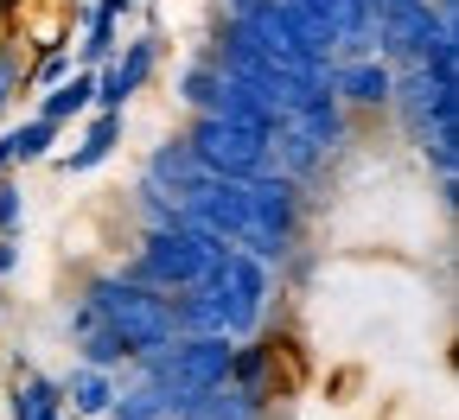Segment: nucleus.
<instances>
[{
  "mask_svg": "<svg viewBox=\"0 0 459 420\" xmlns=\"http://www.w3.org/2000/svg\"><path fill=\"white\" fill-rule=\"evenodd\" d=\"M160 32L147 26L141 39H128V45H115V57H108V64H96V108H115V115H122L141 90H147V77L160 71Z\"/></svg>",
  "mask_w": 459,
  "mask_h": 420,
  "instance_id": "nucleus-8",
  "label": "nucleus"
},
{
  "mask_svg": "<svg viewBox=\"0 0 459 420\" xmlns=\"http://www.w3.org/2000/svg\"><path fill=\"white\" fill-rule=\"evenodd\" d=\"M20 268V236H0V280H13Z\"/></svg>",
  "mask_w": 459,
  "mask_h": 420,
  "instance_id": "nucleus-27",
  "label": "nucleus"
},
{
  "mask_svg": "<svg viewBox=\"0 0 459 420\" xmlns=\"http://www.w3.org/2000/svg\"><path fill=\"white\" fill-rule=\"evenodd\" d=\"M26 90V64H20V51L7 45V32H0V115H7Z\"/></svg>",
  "mask_w": 459,
  "mask_h": 420,
  "instance_id": "nucleus-24",
  "label": "nucleus"
},
{
  "mask_svg": "<svg viewBox=\"0 0 459 420\" xmlns=\"http://www.w3.org/2000/svg\"><path fill=\"white\" fill-rule=\"evenodd\" d=\"M102 420H172V414H166V401L153 395V382L128 376V382H115V401H108Z\"/></svg>",
  "mask_w": 459,
  "mask_h": 420,
  "instance_id": "nucleus-20",
  "label": "nucleus"
},
{
  "mask_svg": "<svg viewBox=\"0 0 459 420\" xmlns=\"http://www.w3.org/2000/svg\"><path fill=\"white\" fill-rule=\"evenodd\" d=\"M389 83H395V71L383 57H351V64L325 71V90L338 96L344 115H389Z\"/></svg>",
  "mask_w": 459,
  "mask_h": 420,
  "instance_id": "nucleus-9",
  "label": "nucleus"
},
{
  "mask_svg": "<svg viewBox=\"0 0 459 420\" xmlns=\"http://www.w3.org/2000/svg\"><path fill=\"white\" fill-rule=\"evenodd\" d=\"M262 7H268V0H217V13H223V20H255Z\"/></svg>",
  "mask_w": 459,
  "mask_h": 420,
  "instance_id": "nucleus-26",
  "label": "nucleus"
},
{
  "mask_svg": "<svg viewBox=\"0 0 459 420\" xmlns=\"http://www.w3.org/2000/svg\"><path fill=\"white\" fill-rule=\"evenodd\" d=\"M90 108H96V71H83V64L57 83V90H39V115H45V122H57V128H65V122H83Z\"/></svg>",
  "mask_w": 459,
  "mask_h": 420,
  "instance_id": "nucleus-16",
  "label": "nucleus"
},
{
  "mask_svg": "<svg viewBox=\"0 0 459 420\" xmlns=\"http://www.w3.org/2000/svg\"><path fill=\"white\" fill-rule=\"evenodd\" d=\"M141 178H147V185L160 192V198H172V204H179L192 185H198V178H204V166L192 159V147L179 141V134H166L153 153H147V166H141Z\"/></svg>",
  "mask_w": 459,
  "mask_h": 420,
  "instance_id": "nucleus-10",
  "label": "nucleus"
},
{
  "mask_svg": "<svg viewBox=\"0 0 459 420\" xmlns=\"http://www.w3.org/2000/svg\"><path fill=\"white\" fill-rule=\"evenodd\" d=\"M268 414H274V395L243 389V382H217V389H204L198 401H186L179 420H268Z\"/></svg>",
  "mask_w": 459,
  "mask_h": 420,
  "instance_id": "nucleus-12",
  "label": "nucleus"
},
{
  "mask_svg": "<svg viewBox=\"0 0 459 420\" xmlns=\"http://www.w3.org/2000/svg\"><path fill=\"white\" fill-rule=\"evenodd\" d=\"M77 364H90V370H115V376H122L134 356H128V344H122V338H115V331L96 319L90 331H77Z\"/></svg>",
  "mask_w": 459,
  "mask_h": 420,
  "instance_id": "nucleus-19",
  "label": "nucleus"
},
{
  "mask_svg": "<svg viewBox=\"0 0 459 420\" xmlns=\"http://www.w3.org/2000/svg\"><path fill=\"white\" fill-rule=\"evenodd\" d=\"M115 39H122V20L90 7V32H83V45H77V64H83V71L108 64V57H115Z\"/></svg>",
  "mask_w": 459,
  "mask_h": 420,
  "instance_id": "nucleus-22",
  "label": "nucleus"
},
{
  "mask_svg": "<svg viewBox=\"0 0 459 420\" xmlns=\"http://www.w3.org/2000/svg\"><path fill=\"white\" fill-rule=\"evenodd\" d=\"M7 420H71L65 414V389H57V376H13V395H7Z\"/></svg>",
  "mask_w": 459,
  "mask_h": 420,
  "instance_id": "nucleus-15",
  "label": "nucleus"
},
{
  "mask_svg": "<svg viewBox=\"0 0 459 420\" xmlns=\"http://www.w3.org/2000/svg\"><path fill=\"white\" fill-rule=\"evenodd\" d=\"M268 420H281V414H268Z\"/></svg>",
  "mask_w": 459,
  "mask_h": 420,
  "instance_id": "nucleus-29",
  "label": "nucleus"
},
{
  "mask_svg": "<svg viewBox=\"0 0 459 420\" xmlns=\"http://www.w3.org/2000/svg\"><path fill=\"white\" fill-rule=\"evenodd\" d=\"M223 249L230 243H217V236L198 229V223H166V229H141V243L122 261V274L153 287V293H186V287H198L211 274V261Z\"/></svg>",
  "mask_w": 459,
  "mask_h": 420,
  "instance_id": "nucleus-2",
  "label": "nucleus"
},
{
  "mask_svg": "<svg viewBox=\"0 0 459 420\" xmlns=\"http://www.w3.org/2000/svg\"><path fill=\"white\" fill-rule=\"evenodd\" d=\"M179 141L192 147V159H198L211 178H243V185H249L255 172H268V134H262V128L223 122V115H192Z\"/></svg>",
  "mask_w": 459,
  "mask_h": 420,
  "instance_id": "nucleus-5",
  "label": "nucleus"
},
{
  "mask_svg": "<svg viewBox=\"0 0 459 420\" xmlns=\"http://www.w3.org/2000/svg\"><path fill=\"white\" fill-rule=\"evenodd\" d=\"M20 7H26V0H0V32H7V26L20 20Z\"/></svg>",
  "mask_w": 459,
  "mask_h": 420,
  "instance_id": "nucleus-28",
  "label": "nucleus"
},
{
  "mask_svg": "<svg viewBox=\"0 0 459 420\" xmlns=\"http://www.w3.org/2000/svg\"><path fill=\"white\" fill-rule=\"evenodd\" d=\"M26 229V192L13 178H0V236H20Z\"/></svg>",
  "mask_w": 459,
  "mask_h": 420,
  "instance_id": "nucleus-25",
  "label": "nucleus"
},
{
  "mask_svg": "<svg viewBox=\"0 0 459 420\" xmlns=\"http://www.w3.org/2000/svg\"><path fill=\"white\" fill-rule=\"evenodd\" d=\"M77 64H71V51H65V39H51L45 51H39V64L26 71V90H57V83H65Z\"/></svg>",
  "mask_w": 459,
  "mask_h": 420,
  "instance_id": "nucleus-23",
  "label": "nucleus"
},
{
  "mask_svg": "<svg viewBox=\"0 0 459 420\" xmlns=\"http://www.w3.org/2000/svg\"><path fill=\"white\" fill-rule=\"evenodd\" d=\"M217 83H223V71L198 51V57H186V71H179V102H186L192 115H204V108L217 102Z\"/></svg>",
  "mask_w": 459,
  "mask_h": 420,
  "instance_id": "nucleus-21",
  "label": "nucleus"
},
{
  "mask_svg": "<svg viewBox=\"0 0 459 420\" xmlns=\"http://www.w3.org/2000/svg\"><path fill=\"white\" fill-rule=\"evenodd\" d=\"M57 122H45V115H32V122H20V128H7V153H13V172L20 166H39V159H51V147H57Z\"/></svg>",
  "mask_w": 459,
  "mask_h": 420,
  "instance_id": "nucleus-18",
  "label": "nucleus"
},
{
  "mask_svg": "<svg viewBox=\"0 0 459 420\" xmlns=\"http://www.w3.org/2000/svg\"><path fill=\"white\" fill-rule=\"evenodd\" d=\"M115 382H122L115 370H90V364H77L65 382H57V389H65V414H71V420H102L108 401H115Z\"/></svg>",
  "mask_w": 459,
  "mask_h": 420,
  "instance_id": "nucleus-14",
  "label": "nucleus"
},
{
  "mask_svg": "<svg viewBox=\"0 0 459 420\" xmlns=\"http://www.w3.org/2000/svg\"><path fill=\"white\" fill-rule=\"evenodd\" d=\"M83 306L128 344V356H141V350H160L166 338H179L172 331V293H153V287H141V280H128L122 268H96L90 280H83Z\"/></svg>",
  "mask_w": 459,
  "mask_h": 420,
  "instance_id": "nucleus-1",
  "label": "nucleus"
},
{
  "mask_svg": "<svg viewBox=\"0 0 459 420\" xmlns=\"http://www.w3.org/2000/svg\"><path fill=\"white\" fill-rule=\"evenodd\" d=\"M204 287L217 293V306H223V331L230 338H255L262 319H268V299H274V268L255 261L249 249H223L204 274Z\"/></svg>",
  "mask_w": 459,
  "mask_h": 420,
  "instance_id": "nucleus-4",
  "label": "nucleus"
},
{
  "mask_svg": "<svg viewBox=\"0 0 459 420\" xmlns=\"http://www.w3.org/2000/svg\"><path fill=\"white\" fill-rule=\"evenodd\" d=\"M300 223H307V185H294V178H281V172H255L249 178V229H243L237 249L281 268L300 249Z\"/></svg>",
  "mask_w": 459,
  "mask_h": 420,
  "instance_id": "nucleus-3",
  "label": "nucleus"
},
{
  "mask_svg": "<svg viewBox=\"0 0 459 420\" xmlns=\"http://www.w3.org/2000/svg\"><path fill=\"white\" fill-rule=\"evenodd\" d=\"M440 26H453V20L434 13V0H383V7H377V57L389 71L421 64V51H428V39Z\"/></svg>",
  "mask_w": 459,
  "mask_h": 420,
  "instance_id": "nucleus-6",
  "label": "nucleus"
},
{
  "mask_svg": "<svg viewBox=\"0 0 459 420\" xmlns=\"http://www.w3.org/2000/svg\"><path fill=\"white\" fill-rule=\"evenodd\" d=\"M230 382L274 395V344H262V338H237V350H230Z\"/></svg>",
  "mask_w": 459,
  "mask_h": 420,
  "instance_id": "nucleus-17",
  "label": "nucleus"
},
{
  "mask_svg": "<svg viewBox=\"0 0 459 420\" xmlns=\"http://www.w3.org/2000/svg\"><path fill=\"white\" fill-rule=\"evenodd\" d=\"M287 122H294V128H300V134H307V141L325 153V159H332L344 141H351V115L338 108V96H332L325 83H319V90H313V96H307L294 115H287Z\"/></svg>",
  "mask_w": 459,
  "mask_h": 420,
  "instance_id": "nucleus-11",
  "label": "nucleus"
},
{
  "mask_svg": "<svg viewBox=\"0 0 459 420\" xmlns=\"http://www.w3.org/2000/svg\"><path fill=\"white\" fill-rule=\"evenodd\" d=\"M115 141H122V115H115V108H90V128H83V141H77L71 153H57L51 166L65 172V178H83V172H96V166L115 153Z\"/></svg>",
  "mask_w": 459,
  "mask_h": 420,
  "instance_id": "nucleus-13",
  "label": "nucleus"
},
{
  "mask_svg": "<svg viewBox=\"0 0 459 420\" xmlns=\"http://www.w3.org/2000/svg\"><path fill=\"white\" fill-rule=\"evenodd\" d=\"M179 217L198 223V229H211L217 243L237 249L243 229H249V185H243V178H211V172H204L198 185L179 198Z\"/></svg>",
  "mask_w": 459,
  "mask_h": 420,
  "instance_id": "nucleus-7",
  "label": "nucleus"
}]
</instances>
